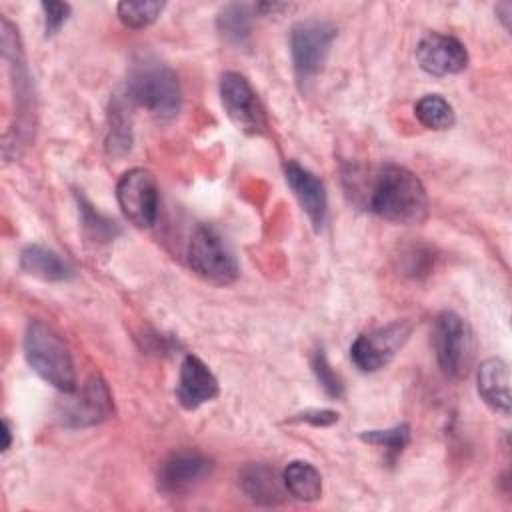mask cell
<instances>
[{
  "instance_id": "1",
  "label": "cell",
  "mask_w": 512,
  "mask_h": 512,
  "mask_svg": "<svg viewBox=\"0 0 512 512\" xmlns=\"http://www.w3.org/2000/svg\"><path fill=\"white\" fill-rule=\"evenodd\" d=\"M370 210L392 224H420L428 216L424 184L412 170L398 164H386L374 180Z\"/></svg>"
},
{
  "instance_id": "2",
  "label": "cell",
  "mask_w": 512,
  "mask_h": 512,
  "mask_svg": "<svg viewBox=\"0 0 512 512\" xmlns=\"http://www.w3.org/2000/svg\"><path fill=\"white\" fill-rule=\"evenodd\" d=\"M126 96L132 104L146 108L158 120H172L182 104L176 72L150 54H140L132 60Z\"/></svg>"
},
{
  "instance_id": "3",
  "label": "cell",
  "mask_w": 512,
  "mask_h": 512,
  "mask_svg": "<svg viewBox=\"0 0 512 512\" xmlns=\"http://www.w3.org/2000/svg\"><path fill=\"white\" fill-rule=\"evenodd\" d=\"M24 356L28 366L60 392L76 390L72 354L62 336L44 320H30L24 332Z\"/></svg>"
},
{
  "instance_id": "4",
  "label": "cell",
  "mask_w": 512,
  "mask_h": 512,
  "mask_svg": "<svg viewBox=\"0 0 512 512\" xmlns=\"http://www.w3.org/2000/svg\"><path fill=\"white\" fill-rule=\"evenodd\" d=\"M2 56L8 62L12 84H14V98L18 106V118L16 126L4 134V158H10V150L26 146L34 132V96H32V84L30 74L24 60V50L20 44L18 30L10 24L8 18H2Z\"/></svg>"
},
{
  "instance_id": "5",
  "label": "cell",
  "mask_w": 512,
  "mask_h": 512,
  "mask_svg": "<svg viewBox=\"0 0 512 512\" xmlns=\"http://www.w3.org/2000/svg\"><path fill=\"white\" fill-rule=\"evenodd\" d=\"M434 350L438 366L448 378L460 380L468 374L474 358V338L462 316L452 310H444L436 316Z\"/></svg>"
},
{
  "instance_id": "6",
  "label": "cell",
  "mask_w": 512,
  "mask_h": 512,
  "mask_svg": "<svg viewBox=\"0 0 512 512\" xmlns=\"http://www.w3.org/2000/svg\"><path fill=\"white\" fill-rule=\"evenodd\" d=\"M192 270L212 284H230L238 278V262L224 236L212 224H200L188 246Z\"/></svg>"
},
{
  "instance_id": "7",
  "label": "cell",
  "mask_w": 512,
  "mask_h": 512,
  "mask_svg": "<svg viewBox=\"0 0 512 512\" xmlns=\"http://www.w3.org/2000/svg\"><path fill=\"white\" fill-rule=\"evenodd\" d=\"M338 28L328 20H300L290 30V54L296 78L312 80L326 64Z\"/></svg>"
},
{
  "instance_id": "8",
  "label": "cell",
  "mask_w": 512,
  "mask_h": 512,
  "mask_svg": "<svg viewBox=\"0 0 512 512\" xmlns=\"http://www.w3.org/2000/svg\"><path fill=\"white\" fill-rule=\"evenodd\" d=\"M114 414V398L100 374H92L58 408V422L66 428H90Z\"/></svg>"
},
{
  "instance_id": "9",
  "label": "cell",
  "mask_w": 512,
  "mask_h": 512,
  "mask_svg": "<svg viewBox=\"0 0 512 512\" xmlns=\"http://www.w3.org/2000/svg\"><path fill=\"white\" fill-rule=\"evenodd\" d=\"M220 100L228 118L246 134L260 136L268 128L264 104L248 78L240 72H224L220 78Z\"/></svg>"
},
{
  "instance_id": "10",
  "label": "cell",
  "mask_w": 512,
  "mask_h": 512,
  "mask_svg": "<svg viewBox=\"0 0 512 512\" xmlns=\"http://www.w3.org/2000/svg\"><path fill=\"white\" fill-rule=\"evenodd\" d=\"M410 324L404 320L390 322L372 332L360 334L350 346V358L362 372H378L384 368L408 342Z\"/></svg>"
},
{
  "instance_id": "11",
  "label": "cell",
  "mask_w": 512,
  "mask_h": 512,
  "mask_svg": "<svg viewBox=\"0 0 512 512\" xmlns=\"http://www.w3.org/2000/svg\"><path fill=\"white\" fill-rule=\"evenodd\" d=\"M116 198L122 214L138 228L154 224L158 214V184L150 170L130 168L116 184Z\"/></svg>"
},
{
  "instance_id": "12",
  "label": "cell",
  "mask_w": 512,
  "mask_h": 512,
  "mask_svg": "<svg viewBox=\"0 0 512 512\" xmlns=\"http://www.w3.org/2000/svg\"><path fill=\"white\" fill-rule=\"evenodd\" d=\"M212 470L214 464L206 454L198 450H178L162 460L156 484L166 496H184L198 488Z\"/></svg>"
},
{
  "instance_id": "13",
  "label": "cell",
  "mask_w": 512,
  "mask_h": 512,
  "mask_svg": "<svg viewBox=\"0 0 512 512\" xmlns=\"http://www.w3.org/2000/svg\"><path fill=\"white\" fill-rule=\"evenodd\" d=\"M416 62L432 76H450L468 66V52L458 38L430 32L416 46Z\"/></svg>"
},
{
  "instance_id": "14",
  "label": "cell",
  "mask_w": 512,
  "mask_h": 512,
  "mask_svg": "<svg viewBox=\"0 0 512 512\" xmlns=\"http://www.w3.org/2000/svg\"><path fill=\"white\" fill-rule=\"evenodd\" d=\"M218 396V380L212 370L194 354L182 360L176 384V400L186 410H196Z\"/></svg>"
},
{
  "instance_id": "15",
  "label": "cell",
  "mask_w": 512,
  "mask_h": 512,
  "mask_svg": "<svg viewBox=\"0 0 512 512\" xmlns=\"http://www.w3.org/2000/svg\"><path fill=\"white\" fill-rule=\"evenodd\" d=\"M284 176H286V182L292 188L296 200L300 202L302 210L306 212V216L310 218L314 228L320 230L324 226L326 214H328V198H326V188H324L322 180L294 160L286 162Z\"/></svg>"
},
{
  "instance_id": "16",
  "label": "cell",
  "mask_w": 512,
  "mask_h": 512,
  "mask_svg": "<svg viewBox=\"0 0 512 512\" xmlns=\"http://www.w3.org/2000/svg\"><path fill=\"white\" fill-rule=\"evenodd\" d=\"M240 488L256 504L274 506L286 496L282 476L264 462H250L240 470Z\"/></svg>"
},
{
  "instance_id": "17",
  "label": "cell",
  "mask_w": 512,
  "mask_h": 512,
  "mask_svg": "<svg viewBox=\"0 0 512 512\" xmlns=\"http://www.w3.org/2000/svg\"><path fill=\"white\" fill-rule=\"evenodd\" d=\"M478 394L498 414H510V372L504 360L488 358L478 368Z\"/></svg>"
},
{
  "instance_id": "18",
  "label": "cell",
  "mask_w": 512,
  "mask_h": 512,
  "mask_svg": "<svg viewBox=\"0 0 512 512\" xmlns=\"http://www.w3.org/2000/svg\"><path fill=\"white\" fill-rule=\"evenodd\" d=\"M20 268L46 282H64L74 276V268L54 250L30 244L20 252Z\"/></svg>"
},
{
  "instance_id": "19",
  "label": "cell",
  "mask_w": 512,
  "mask_h": 512,
  "mask_svg": "<svg viewBox=\"0 0 512 512\" xmlns=\"http://www.w3.org/2000/svg\"><path fill=\"white\" fill-rule=\"evenodd\" d=\"M130 100L126 94H116L110 102L108 112V136L106 150L110 156H122L132 146V116Z\"/></svg>"
},
{
  "instance_id": "20",
  "label": "cell",
  "mask_w": 512,
  "mask_h": 512,
  "mask_svg": "<svg viewBox=\"0 0 512 512\" xmlns=\"http://www.w3.org/2000/svg\"><path fill=\"white\" fill-rule=\"evenodd\" d=\"M282 480L286 492L300 502H314L322 496V476L306 460L290 462L282 472Z\"/></svg>"
},
{
  "instance_id": "21",
  "label": "cell",
  "mask_w": 512,
  "mask_h": 512,
  "mask_svg": "<svg viewBox=\"0 0 512 512\" xmlns=\"http://www.w3.org/2000/svg\"><path fill=\"white\" fill-rule=\"evenodd\" d=\"M218 32L234 46H244L252 34V10L246 4H226L216 18Z\"/></svg>"
},
{
  "instance_id": "22",
  "label": "cell",
  "mask_w": 512,
  "mask_h": 512,
  "mask_svg": "<svg viewBox=\"0 0 512 512\" xmlns=\"http://www.w3.org/2000/svg\"><path fill=\"white\" fill-rule=\"evenodd\" d=\"M76 202H78V212H80V222H82V230L84 234L92 240V242H112L118 234L120 228L114 220H110L108 216L100 214L84 194L76 192Z\"/></svg>"
},
{
  "instance_id": "23",
  "label": "cell",
  "mask_w": 512,
  "mask_h": 512,
  "mask_svg": "<svg viewBox=\"0 0 512 512\" xmlns=\"http://www.w3.org/2000/svg\"><path fill=\"white\" fill-rule=\"evenodd\" d=\"M414 114L418 122L428 130H448L456 120L454 108L440 94L422 96L414 106Z\"/></svg>"
},
{
  "instance_id": "24",
  "label": "cell",
  "mask_w": 512,
  "mask_h": 512,
  "mask_svg": "<svg viewBox=\"0 0 512 512\" xmlns=\"http://www.w3.org/2000/svg\"><path fill=\"white\" fill-rule=\"evenodd\" d=\"M360 438L368 444L382 446L386 450V456L390 462H394L410 442V426L408 424H396L392 428L384 430H366L360 434Z\"/></svg>"
},
{
  "instance_id": "25",
  "label": "cell",
  "mask_w": 512,
  "mask_h": 512,
  "mask_svg": "<svg viewBox=\"0 0 512 512\" xmlns=\"http://www.w3.org/2000/svg\"><path fill=\"white\" fill-rule=\"evenodd\" d=\"M164 2H156V0H146V2H120L116 6L118 18L124 26L128 28H146L152 22H156V18L162 14L164 10Z\"/></svg>"
},
{
  "instance_id": "26",
  "label": "cell",
  "mask_w": 512,
  "mask_h": 512,
  "mask_svg": "<svg viewBox=\"0 0 512 512\" xmlns=\"http://www.w3.org/2000/svg\"><path fill=\"white\" fill-rule=\"evenodd\" d=\"M312 372L318 380V384L322 386V390L330 396V398H342L344 394V384L340 380V376L332 370L324 350H316L312 356Z\"/></svg>"
},
{
  "instance_id": "27",
  "label": "cell",
  "mask_w": 512,
  "mask_h": 512,
  "mask_svg": "<svg viewBox=\"0 0 512 512\" xmlns=\"http://www.w3.org/2000/svg\"><path fill=\"white\" fill-rule=\"evenodd\" d=\"M40 6L44 12V32H46V36H54L68 20L70 4L48 0V2H42Z\"/></svg>"
},
{
  "instance_id": "28",
  "label": "cell",
  "mask_w": 512,
  "mask_h": 512,
  "mask_svg": "<svg viewBox=\"0 0 512 512\" xmlns=\"http://www.w3.org/2000/svg\"><path fill=\"white\" fill-rule=\"evenodd\" d=\"M338 420V412L334 410H328V408H310V410H304L300 414H296L290 422H306L310 426H316V428H324V426H330Z\"/></svg>"
},
{
  "instance_id": "29",
  "label": "cell",
  "mask_w": 512,
  "mask_h": 512,
  "mask_svg": "<svg viewBox=\"0 0 512 512\" xmlns=\"http://www.w3.org/2000/svg\"><path fill=\"white\" fill-rule=\"evenodd\" d=\"M292 6L290 4H284V2H262V4H256V12H262L266 16L270 14H280L284 10H290Z\"/></svg>"
},
{
  "instance_id": "30",
  "label": "cell",
  "mask_w": 512,
  "mask_h": 512,
  "mask_svg": "<svg viewBox=\"0 0 512 512\" xmlns=\"http://www.w3.org/2000/svg\"><path fill=\"white\" fill-rule=\"evenodd\" d=\"M510 14H512V4L510 2H500L496 6V16L502 22V26L508 30L510 28Z\"/></svg>"
},
{
  "instance_id": "31",
  "label": "cell",
  "mask_w": 512,
  "mask_h": 512,
  "mask_svg": "<svg viewBox=\"0 0 512 512\" xmlns=\"http://www.w3.org/2000/svg\"><path fill=\"white\" fill-rule=\"evenodd\" d=\"M2 434H4L2 452H6V450H10V446H12V426H10V422H8L6 418L2 420Z\"/></svg>"
}]
</instances>
